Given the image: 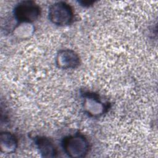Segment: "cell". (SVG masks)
<instances>
[{"label": "cell", "mask_w": 158, "mask_h": 158, "mask_svg": "<svg viewBox=\"0 0 158 158\" xmlns=\"http://www.w3.org/2000/svg\"><path fill=\"white\" fill-rule=\"evenodd\" d=\"M62 147L69 157L81 158L88 154L89 144L83 134L76 133L65 136L62 141Z\"/></svg>", "instance_id": "obj_1"}, {"label": "cell", "mask_w": 158, "mask_h": 158, "mask_svg": "<svg viewBox=\"0 0 158 158\" xmlns=\"http://www.w3.org/2000/svg\"><path fill=\"white\" fill-rule=\"evenodd\" d=\"M84 112L91 117H99L106 114L109 109L110 104L104 101L101 96L94 92L86 91L81 93Z\"/></svg>", "instance_id": "obj_2"}, {"label": "cell", "mask_w": 158, "mask_h": 158, "mask_svg": "<svg viewBox=\"0 0 158 158\" xmlns=\"http://www.w3.org/2000/svg\"><path fill=\"white\" fill-rule=\"evenodd\" d=\"M73 17L72 7L65 2H56L49 7L48 19L54 25L60 27L68 25L72 22Z\"/></svg>", "instance_id": "obj_3"}, {"label": "cell", "mask_w": 158, "mask_h": 158, "mask_svg": "<svg viewBox=\"0 0 158 158\" xmlns=\"http://www.w3.org/2000/svg\"><path fill=\"white\" fill-rule=\"evenodd\" d=\"M40 14V6L33 1H20L13 10V15L19 24L32 23L38 19Z\"/></svg>", "instance_id": "obj_4"}, {"label": "cell", "mask_w": 158, "mask_h": 158, "mask_svg": "<svg viewBox=\"0 0 158 158\" xmlns=\"http://www.w3.org/2000/svg\"><path fill=\"white\" fill-rule=\"evenodd\" d=\"M56 65L61 69H74L80 64V57L72 49H61L58 51L56 57Z\"/></svg>", "instance_id": "obj_5"}, {"label": "cell", "mask_w": 158, "mask_h": 158, "mask_svg": "<svg viewBox=\"0 0 158 158\" xmlns=\"http://www.w3.org/2000/svg\"><path fill=\"white\" fill-rule=\"evenodd\" d=\"M34 142L42 157H54L57 156V149L51 140L45 136H37Z\"/></svg>", "instance_id": "obj_6"}, {"label": "cell", "mask_w": 158, "mask_h": 158, "mask_svg": "<svg viewBox=\"0 0 158 158\" xmlns=\"http://www.w3.org/2000/svg\"><path fill=\"white\" fill-rule=\"evenodd\" d=\"M18 146L16 136L8 131L1 132L0 135V148L2 152L6 154L14 153Z\"/></svg>", "instance_id": "obj_7"}, {"label": "cell", "mask_w": 158, "mask_h": 158, "mask_svg": "<svg viewBox=\"0 0 158 158\" xmlns=\"http://www.w3.org/2000/svg\"><path fill=\"white\" fill-rule=\"evenodd\" d=\"M94 2V1H79V3L81 4V5L84 7H89V6H91Z\"/></svg>", "instance_id": "obj_8"}]
</instances>
